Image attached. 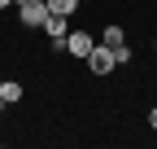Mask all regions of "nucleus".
<instances>
[{
    "label": "nucleus",
    "instance_id": "1",
    "mask_svg": "<svg viewBox=\"0 0 157 149\" xmlns=\"http://www.w3.org/2000/svg\"><path fill=\"white\" fill-rule=\"evenodd\" d=\"M44 18H48V5H44V0H22V5H17V22H22V26H44Z\"/></svg>",
    "mask_w": 157,
    "mask_h": 149
},
{
    "label": "nucleus",
    "instance_id": "2",
    "mask_svg": "<svg viewBox=\"0 0 157 149\" xmlns=\"http://www.w3.org/2000/svg\"><path fill=\"white\" fill-rule=\"evenodd\" d=\"M87 66H92V74H109L118 62H113V48L109 44H96L92 53H87Z\"/></svg>",
    "mask_w": 157,
    "mask_h": 149
},
{
    "label": "nucleus",
    "instance_id": "3",
    "mask_svg": "<svg viewBox=\"0 0 157 149\" xmlns=\"http://www.w3.org/2000/svg\"><path fill=\"white\" fill-rule=\"evenodd\" d=\"M92 48H96V40H92L87 31H70V35H66V53H74L78 62H87V53H92Z\"/></svg>",
    "mask_w": 157,
    "mask_h": 149
},
{
    "label": "nucleus",
    "instance_id": "4",
    "mask_svg": "<svg viewBox=\"0 0 157 149\" xmlns=\"http://www.w3.org/2000/svg\"><path fill=\"white\" fill-rule=\"evenodd\" d=\"M44 35H48V40H66V35H70L66 13H48V18H44Z\"/></svg>",
    "mask_w": 157,
    "mask_h": 149
},
{
    "label": "nucleus",
    "instance_id": "5",
    "mask_svg": "<svg viewBox=\"0 0 157 149\" xmlns=\"http://www.w3.org/2000/svg\"><path fill=\"white\" fill-rule=\"evenodd\" d=\"M0 97H5V105L22 101V83H17V79H0Z\"/></svg>",
    "mask_w": 157,
    "mask_h": 149
},
{
    "label": "nucleus",
    "instance_id": "6",
    "mask_svg": "<svg viewBox=\"0 0 157 149\" xmlns=\"http://www.w3.org/2000/svg\"><path fill=\"white\" fill-rule=\"evenodd\" d=\"M44 5H48V13H66V18H70V13L78 9V0H44Z\"/></svg>",
    "mask_w": 157,
    "mask_h": 149
},
{
    "label": "nucleus",
    "instance_id": "7",
    "mask_svg": "<svg viewBox=\"0 0 157 149\" xmlns=\"http://www.w3.org/2000/svg\"><path fill=\"white\" fill-rule=\"evenodd\" d=\"M101 44H109V48L127 44V31H122V26H105V40H101Z\"/></svg>",
    "mask_w": 157,
    "mask_h": 149
},
{
    "label": "nucleus",
    "instance_id": "8",
    "mask_svg": "<svg viewBox=\"0 0 157 149\" xmlns=\"http://www.w3.org/2000/svg\"><path fill=\"white\" fill-rule=\"evenodd\" d=\"M113 62L127 66V62H131V44H118V48H113Z\"/></svg>",
    "mask_w": 157,
    "mask_h": 149
},
{
    "label": "nucleus",
    "instance_id": "9",
    "mask_svg": "<svg viewBox=\"0 0 157 149\" xmlns=\"http://www.w3.org/2000/svg\"><path fill=\"white\" fill-rule=\"evenodd\" d=\"M148 123H153V132H157V105H153V110H148Z\"/></svg>",
    "mask_w": 157,
    "mask_h": 149
},
{
    "label": "nucleus",
    "instance_id": "10",
    "mask_svg": "<svg viewBox=\"0 0 157 149\" xmlns=\"http://www.w3.org/2000/svg\"><path fill=\"white\" fill-rule=\"evenodd\" d=\"M9 5H13V0H0V9H9Z\"/></svg>",
    "mask_w": 157,
    "mask_h": 149
},
{
    "label": "nucleus",
    "instance_id": "11",
    "mask_svg": "<svg viewBox=\"0 0 157 149\" xmlns=\"http://www.w3.org/2000/svg\"><path fill=\"white\" fill-rule=\"evenodd\" d=\"M0 114H5V97H0Z\"/></svg>",
    "mask_w": 157,
    "mask_h": 149
},
{
    "label": "nucleus",
    "instance_id": "12",
    "mask_svg": "<svg viewBox=\"0 0 157 149\" xmlns=\"http://www.w3.org/2000/svg\"><path fill=\"white\" fill-rule=\"evenodd\" d=\"M78 5H87V0H78Z\"/></svg>",
    "mask_w": 157,
    "mask_h": 149
}]
</instances>
